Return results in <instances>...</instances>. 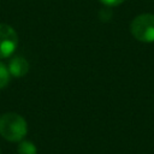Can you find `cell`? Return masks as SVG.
<instances>
[{
    "label": "cell",
    "instance_id": "obj_1",
    "mask_svg": "<svg viewBox=\"0 0 154 154\" xmlns=\"http://www.w3.org/2000/svg\"><path fill=\"white\" fill-rule=\"evenodd\" d=\"M28 132L25 119L13 112L5 113L0 117V135L11 142H20Z\"/></svg>",
    "mask_w": 154,
    "mask_h": 154
},
{
    "label": "cell",
    "instance_id": "obj_2",
    "mask_svg": "<svg viewBox=\"0 0 154 154\" xmlns=\"http://www.w3.org/2000/svg\"><path fill=\"white\" fill-rule=\"evenodd\" d=\"M130 31L132 36L141 42H154V14L143 13L135 17L130 24Z\"/></svg>",
    "mask_w": 154,
    "mask_h": 154
},
{
    "label": "cell",
    "instance_id": "obj_3",
    "mask_svg": "<svg viewBox=\"0 0 154 154\" xmlns=\"http://www.w3.org/2000/svg\"><path fill=\"white\" fill-rule=\"evenodd\" d=\"M18 46V35L7 24H0V59L10 57Z\"/></svg>",
    "mask_w": 154,
    "mask_h": 154
},
{
    "label": "cell",
    "instance_id": "obj_6",
    "mask_svg": "<svg viewBox=\"0 0 154 154\" xmlns=\"http://www.w3.org/2000/svg\"><path fill=\"white\" fill-rule=\"evenodd\" d=\"M10 82V71L8 69L0 63V89L5 88Z\"/></svg>",
    "mask_w": 154,
    "mask_h": 154
},
{
    "label": "cell",
    "instance_id": "obj_7",
    "mask_svg": "<svg viewBox=\"0 0 154 154\" xmlns=\"http://www.w3.org/2000/svg\"><path fill=\"white\" fill-rule=\"evenodd\" d=\"M100 1L107 6H117V5H120L124 0H100Z\"/></svg>",
    "mask_w": 154,
    "mask_h": 154
},
{
    "label": "cell",
    "instance_id": "obj_5",
    "mask_svg": "<svg viewBox=\"0 0 154 154\" xmlns=\"http://www.w3.org/2000/svg\"><path fill=\"white\" fill-rule=\"evenodd\" d=\"M18 154H37L36 146L30 141H20L18 144Z\"/></svg>",
    "mask_w": 154,
    "mask_h": 154
},
{
    "label": "cell",
    "instance_id": "obj_8",
    "mask_svg": "<svg viewBox=\"0 0 154 154\" xmlns=\"http://www.w3.org/2000/svg\"><path fill=\"white\" fill-rule=\"evenodd\" d=\"M0 154H1V150H0Z\"/></svg>",
    "mask_w": 154,
    "mask_h": 154
},
{
    "label": "cell",
    "instance_id": "obj_4",
    "mask_svg": "<svg viewBox=\"0 0 154 154\" xmlns=\"http://www.w3.org/2000/svg\"><path fill=\"white\" fill-rule=\"evenodd\" d=\"M7 69L13 77H23L29 71V63L23 57L16 55L10 60Z\"/></svg>",
    "mask_w": 154,
    "mask_h": 154
}]
</instances>
